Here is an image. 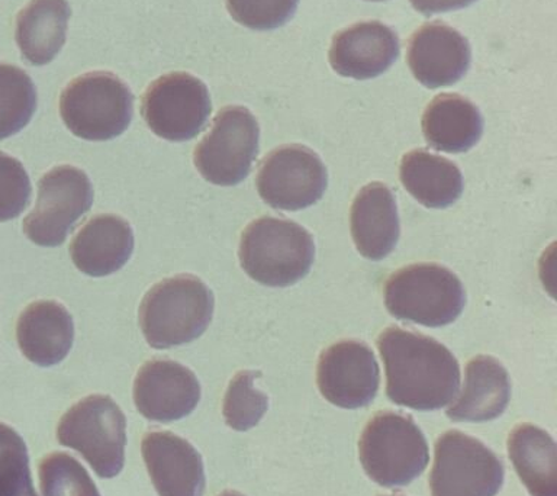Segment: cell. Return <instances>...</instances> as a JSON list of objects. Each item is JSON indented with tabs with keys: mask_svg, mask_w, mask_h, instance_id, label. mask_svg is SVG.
Masks as SVG:
<instances>
[{
	"mask_svg": "<svg viewBox=\"0 0 557 496\" xmlns=\"http://www.w3.org/2000/svg\"><path fill=\"white\" fill-rule=\"evenodd\" d=\"M399 57V38L382 22H359L334 35L329 60L343 77L368 80L381 76Z\"/></svg>",
	"mask_w": 557,
	"mask_h": 496,
	"instance_id": "17",
	"label": "cell"
},
{
	"mask_svg": "<svg viewBox=\"0 0 557 496\" xmlns=\"http://www.w3.org/2000/svg\"><path fill=\"white\" fill-rule=\"evenodd\" d=\"M200 400L198 377L173 360H150L134 381V404L147 420L173 422L195 411Z\"/></svg>",
	"mask_w": 557,
	"mask_h": 496,
	"instance_id": "14",
	"label": "cell"
},
{
	"mask_svg": "<svg viewBox=\"0 0 557 496\" xmlns=\"http://www.w3.org/2000/svg\"><path fill=\"white\" fill-rule=\"evenodd\" d=\"M399 176L408 194L426 208L450 207L463 194L460 169L425 150L407 152L400 160Z\"/></svg>",
	"mask_w": 557,
	"mask_h": 496,
	"instance_id": "24",
	"label": "cell"
},
{
	"mask_svg": "<svg viewBox=\"0 0 557 496\" xmlns=\"http://www.w3.org/2000/svg\"><path fill=\"white\" fill-rule=\"evenodd\" d=\"M407 60L413 77L429 89L455 85L469 70L468 39L442 22L422 25L408 41Z\"/></svg>",
	"mask_w": 557,
	"mask_h": 496,
	"instance_id": "15",
	"label": "cell"
},
{
	"mask_svg": "<svg viewBox=\"0 0 557 496\" xmlns=\"http://www.w3.org/2000/svg\"><path fill=\"white\" fill-rule=\"evenodd\" d=\"M507 447L513 469L531 496H557V447L550 434L524 422L511 431Z\"/></svg>",
	"mask_w": 557,
	"mask_h": 496,
	"instance_id": "25",
	"label": "cell"
},
{
	"mask_svg": "<svg viewBox=\"0 0 557 496\" xmlns=\"http://www.w3.org/2000/svg\"><path fill=\"white\" fill-rule=\"evenodd\" d=\"M16 339L22 355L41 368L61 363L72 350L73 318L55 300H37L21 313Z\"/></svg>",
	"mask_w": 557,
	"mask_h": 496,
	"instance_id": "20",
	"label": "cell"
},
{
	"mask_svg": "<svg viewBox=\"0 0 557 496\" xmlns=\"http://www.w3.org/2000/svg\"><path fill=\"white\" fill-rule=\"evenodd\" d=\"M239 25L256 30L276 29L295 15L299 0H225Z\"/></svg>",
	"mask_w": 557,
	"mask_h": 496,
	"instance_id": "30",
	"label": "cell"
},
{
	"mask_svg": "<svg viewBox=\"0 0 557 496\" xmlns=\"http://www.w3.org/2000/svg\"><path fill=\"white\" fill-rule=\"evenodd\" d=\"M422 134L434 150L459 154L476 146L483 133L479 109L455 94L435 96L422 115Z\"/></svg>",
	"mask_w": 557,
	"mask_h": 496,
	"instance_id": "22",
	"label": "cell"
},
{
	"mask_svg": "<svg viewBox=\"0 0 557 496\" xmlns=\"http://www.w3.org/2000/svg\"><path fill=\"white\" fill-rule=\"evenodd\" d=\"M72 9L67 0H30L16 17L15 38L33 65L51 63L67 37Z\"/></svg>",
	"mask_w": 557,
	"mask_h": 496,
	"instance_id": "23",
	"label": "cell"
},
{
	"mask_svg": "<svg viewBox=\"0 0 557 496\" xmlns=\"http://www.w3.org/2000/svg\"><path fill=\"white\" fill-rule=\"evenodd\" d=\"M141 455L160 496H202V457L187 439L170 431H151L143 437Z\"/></svg>",
	"mask_w": 557,
	"mask_h": 496,
	"instance_id": "16",
	"label": "cell"
},
{
	"mask_svg": "<svg viewBox=\"0 0 557 496\" xmlns=\"http://www.w3.org/2000/svg\"><path fill=\"white\" fill-rule=\"evenodd\" d=\"M511 399L507 369L491 356H476L466 364L465 385L447 409L455 422H486L503 416Z\"/></svg>",
	"mask_w": 557,
	"mask_h": 496,
	"instance_id": "21",
	"label": "cell"
},
{
	"mask_svg": "<svg viewBox=\"0 0 557 496\" xmlns=\"http://www.w3.org/2000/svg\"><path fill=\"white\" fill-rule=\"evenodd\" d=\"M60 113L76 137L109 141L124 134L133 121V91L115 74L86 73L61 94Z\"/></svg>",
	"mask_w": 557,
	"mask_h": 496,
	"instance_id": "6",
	"label": "cell"
},
{
	"mask_svg": "<svg viewBox=\"0 0 557 496\" xmlns=\"http://www.w3.org/2000/svg\"><path fill=\"white\" fill-rule=\"evenodd\" d=\"M350 228L357 251L366 259L379 261L389 256L398 244V208L389 187L369 183L352 200Z\"/></svg>",
	"mask_w": 557,
	"mask_h": 496,
	"instance_id": "19",
	"label": "cell"
},
{
	"mask_svg": "<svg viewBox=\"0 0 557 496\" xmlns=\"http://www.w3.org/2000/svg\"><path fill=\"white\" fill-rule=\"evenodd\" d=\"M370 2H383V0H370Z\"/></svg>",
	"mask_w": 557,
	"mask_h": 496,
	"instance_id": "34",
	"label": "cell"
},
{
	"mask_svg": "<svg viewBox=\"0 0 557 496\" xmlns=\"http://www.w3.org/2000/svg\"><path fill=\"white\" fill-rule=\"evenodd\" d=\"M94 204V186L83 170L59 165L38 183V199L24 233L41 247H59Z\"/></svg>",
	"mask_w": 557,
	"mask_h": 496,
	"instance_id": "10",
	"label": "cell"
},
{
	"mask_svg": "<svg viewBox=\"0 0 557 496\" xmlns=\"http://www.w3.org/2000/svg\"><path fill=\"white\" fill-rule=\"evenodd\" d=\"M133 251V228L124 218L108 213L87 221L70 246L74 265L94 277L116 273L128 263Z\"/></svg>",
	"mask_w": 557,
	"mask_h": 496,
	"instance_id": "18",
	"label": "cell"
},
{
	"mask_svg": "<svg viewBox=\"0 0 557 496\" xmlns=\"http://www.w3.org/2000/svg\"><path fill=\"white\" fill-rule=\"evenodd\" d=\"M213 308L212 292L199 277L178 274L144 296L139 326L152 348L165 350L199 338L211 324Z\"/></svg>",
	"mask_w": 557,
	"mask_h": 496,
	"instance_id": "2",
	"label": "cell"
},
{
	"mask_svg": "<svg viewBox=\"0 0 557 496\" xmlns=\"http://www.w3.org/2000/svg\"><path fill=\"white\" fill-rule=\"evenodd\" d=\"M317 383L321 395L335 407L363 408L376 398L381 370L368 344L343 339L321 352Z\"/></svg>",
	"mask_w": 557,
	"mask_h": 496,
	"instance_id": "13",
	"label": "cell"
},
{
	"mask_svg": "<svg viewBox=\"0 0 557 496\" xmlns=\"http://www.w3.org/2000/svg\"><path fill=\"white\" fill-rule=\"evenodd\" d=\"M238 257L252 281L286 287L307 276L315 259V244L311 234L296 222L261 216L244 231Z\"/></svg>",
	"mask_w": 557,
	"mask_h": 496,
	"instance_id": "3",
	"label": "cell"
},
{
	"mask_svg": "<svg viewBox=\"0 0 557 496\" xmlns=\"http://www.w3.org/2000/svg\"><path fill=\"white\" fill-rule=\"evenodd\" d=\"M216 496H246V495L239 494V492H237V491H224V492H222V494L216 495Z\"/></svg>",
	"mask_w": 557,
	"mask_h": 496,
	"instance_id": "33",
	"label": "cell"
},
{
	"mask_svg": "<svg viewBox=\"0 0 557 496\" xmlns=\"http://www.w3.org/2000/svg\"><path fill=\"white\" fill-rule=\"evenodd\" d=\"M360 463L383 487L407 486L430 463L429 444L411 417L391 411L374 413L359 442Z\"/></svg>",
	"mask_w": 557,
	"mask_h": 496,
	"instance_id": "4",
	"label": "cell"
},
{
	"mask_svg": "<svg viewBox=\"0 0 557 496\" xmlns=\"http://www.w3.org/2000/svg\"><path fill=\"white\" fill-rule=\"evenodd\" d=\"M57 439L81 452L99 478H115L124 469L126 420L111 396L90 395L78 400L61 417Z\"/></svg>",
	"mask_w": 557,
	"mask_h": 496,
	"instance_id": "7",
	"label": "cell"
},
{
	"mask_svg": "<svg viewBox=\"0 0 557 496\" xmlns=\"http://www.w3.org/2000/svg\"><path fill=\"white\" fill-rule=\"evenodd\" d=\"M386 370V395L392 402L435 411L456 399L460 365L446 346L426 335L389 326L376 342Z\"/></svg>",
	"mask_w": 557,
	"mask_h": 496,
	"instance_id": "1",
	"label": "cell"
},
{
	"mask_svg": "<svg viewBox=\"0 0 557 496\" xmlns=\"http://www.w3.org/2000/svg\"><path fill=\"white\" fill-rule=\"evenodd\" d=\"M260 376V372L242 370L231 379L224 404H222V416L231 429L235 431L255 429L268 412V396L255 387L256 377Z\"/></svg>",
	"mask_w": 557,
	"mask_h": 496,
	"instance_id": "28",
	"label": "cell"
},
{
	"mask_svg": "<svg viewBox=\"0 0 557 496\" xmlns=\"http://www.w3.org/2000/svg\"><path fill=\"white\" fill-rule=\"evenodd\" d=\"M260 126L244 107L221 109L209 133L194 152V163L205 181L235 186L247 178L259 154Z\"/></svg>",
	"mask_w": 557,
	"mask_h": 496,
	"instance_id": "9",
	"label": "cell"
},
{
	"mask_svg": "<svg viewBox=\"0 0 557 496\" xmlns=\"http://www.w3.org/2000/svg\"><path fill=\"white\" fill-rule=\"evenodd\" d=\"M257 191L265 203L282 211H300L324 196L329 173L311 148L292 144L276 148L261 161Z\"/></svg>",
	"mask_w": 557,
	"mask_h": 496,
	"instance_id": "12",
	"label": "cell"
},
{
	"mask_svg": "<svg viewBox=\"0 0 557 496\" xmlns=\"http://www.w3.org/2000/svg\"><path fill=\"white\" fill-rule=\"evenodd\" d=\"M37 89L24 70L0 64V141L20 133L33 120Z\"/></svg>",
	"mask_w": 557,
	"mask_h": 496,
	"instance_id": "26",
	"label": "cell"
},
{
	"mask_svg": "<svg viewBox=\"0 0 557 496\" xmlns=\"http://www.w3.org/2000/svg\"><path fill=\"white\" fill-rule=\"evenodd\" d=\"M33 186L20 160L0 151V222L15 220L28 208Z\"/></svg>",
	"mask_w": 557,
	"mask_h": 496,
	"instance_id": "31",
	"label": "cell"
},
{
	"mask_svg": "<svg viewBox=\"0 0 557 496\" xmlns=\"http://www.w3.org/2000/svg\"><path fill=\"white\" fill-rule=\"evenodd\" d=\"M212 112L207 85L189 73L164 74L141 100V115L157 137L183 142L202 133Z\"/></svg>",
	"mask_w": 557,
	"mask_h": 496,
	"instance_id": "11",
	"label": "cell"
},
{
	"mask_svg": "<svg viewBox=\"0 0 557 496\" xmlns=\"http://www.w3.org/2000/svg\"><path fill=\"white\" fill-rule=\"evenodd\" d=\"M42 496H100L85 466L67 452H50L39 461Z\"/></svg>",
	"mask_w": 557,
	"mask_h": 496,
	"instance_id": "27",
	"label": "cell"
},
{
	"mask_svg": "<svg viewBox=\"0 0 557 496\" xmlns=\"http://www.w3.org/2000/svg\"><path fill=\"white\" fill-rule=\"evenodd\" d=\"M504 474L503 461L485 444L447 431L435 442L431 496H496Z\"/></svg>",
	"mask_w": 557,
	"mask_h": 496,
	"instance_id": "8",
	"label": "cell"
},
{
	"mask_svg": "<svg viewBox=\"0 0 557 496\" xmlns=\"http://www.w3.org/2000/svg\"><path fill=\"white\" fill-rule=\"evenodd\" d=\"M0 496H38L24 439L3 422H0Z\"/></svg>",
	"mask_w": 557,
	"mask_h": 496,
	"instance_id": "29",
	"label": "cell"
},
{
	"mask_svg": "<svg viewBox=\"0 0 557 496\" xmlns=\"http://www.w3.org/2000/svg\"><path fill=\"white\" fill-rule=\"evenodd\" d=\"M416 11L422 15H434V13L457 11V9L469 7L476 0H409Z\"/></svg>",
	"mask_w": 557,
	"mask_h": 496,
	"instance_id": "32",
	"label": "cell"
},
{
	"mask_svg": "<svg viewBox=\"0 0 557 496\" xmlns=\"http://www.w3.org/2000/svg\"><path fill=\"white\" fill-rule=\"evenodd\" d=\"M466 303L460 278L444 265L418 263L392 273L385 282V305L392 317L424 326L455 322Z\"/></svg>",
	"mask_w": 557,
	"mask_h": 496,
	"instance_id": "5",
	"label": "cell"
}]
</instances>
